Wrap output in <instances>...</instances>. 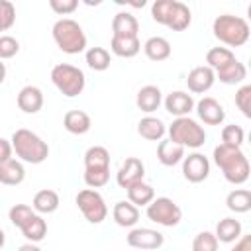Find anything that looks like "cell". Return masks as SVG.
<instances>
[{"label":"cell","mask_w":251,"mask_h":251,"mask_svg":"<svg viewBox=\"0 0 251 251\" xmlns=\"http://www.w3.org/2000/svg\"><path fill=\"white\" fill-rule=\"evenodd\" d=\"M214 163L224 173V178L231 184H243L249 178V161L241 147L220 143L214 149Z\"/></svg>","instance_id":"obj_1"},{"label":"cell","mask_w":251,"mask_h":251,"mask_svg":"<svg viewBox=\"0 0 251 251\" xmlns=\"http://www.w3.org/2000/svg\"><path fill=\"white\" fill-rule=\"evenodd\" d=\"M12 151L24 161V163H31V165H39L49 157V145L31 129H16L12 139Z\"/></svg>","instance_id":"obj_2"},{"label":"cell","mask_w":251,"mask_h":251,"mask_svg":"<svg viewBox=\"0 0 251 251\" xmlns=\"http://www.w3.org/2000/svg\"><path fill=\"white\" fill-rule=\"evenodd\" d=\"M212 31H214V37L226 43L227 47H241L249 41V35H251L249 24L243 18L231 16V14L218 16L212 24Z\"/></svg>","instance_id":"obj_3"},{"label":"cell","mask_w":251,"mask_h":251,"mask_svg":"<svg viewBox=\"0 0 251 251\" xmlns=\"http://www.w3.org/2000/svg\"><path fill=\"white\" fill-rule=\"evenodd\" d=\"M53 39L57 47L69 55H76L86 49V35L82 27L71 18H61L53 24Z\"/></svg>","instance_id":"obj_4"},{"label":"cell","mask_w":251,"mask_h":251,"mask_svg":"<svg viewBox=\"0 0 251 251\" xmlns=\"http://www.w3.org/2000/svg\"><path fill=\"white\" fill-rule=\"evenodd\" d=\"M167 131H169V139H171L173 143L180 145V147L198 149V147H202V145L206 143V131H204V127H202L196 120H192V118H188V116L176 118V120L169 126Z\"/></svg>","instance_id":"obj_5"},{"label":"cell","mask_w":251,"mask_h":251,"mask_svg":"<svg viewBox=\"0 0 251 251\" xmlns=\"http://www.w3.org/2000/svg\"><path fill=\"white\" fill-rule=\"evenodd\" d=\"M51 80L53 84L57 86V90L67 96V98H75L78 96L82 90H84V84H86V78H84V73L75 67V65H69V63H59L51 69Z\"/></svg>","instance_id":"obj_6"},{"label":"cell","mask_w":251,"mask_h":251,"mask_svg":"<svg viewBox=\"0 0 251 251\" xmlns=\"http://www.w3.org/2000/svg\"><path fill=\"white\" fill-rule=\"evenodd\" d=\"M147 218L159 226H165V227H173V226H178L180 220H182V210L176 202H173L171 198L167 196H161V198H153L149 204H147Z\"/></svg>","instance_id":"obj_7"},{"label":"cell","mask_w":251,"mask_h":251,"mask_svg":"<svg viewBox=\"0 0 251 251\" xmlns=\"http://www.w3.org/2000/svg\"><path fill=\"white\" fill-rule=\"evenodd\" d=\"M76 206L82 212V216L90 222V224H102L108 216V208L106 202L102 198L100 192H96L94 188H84L76 194Z\"/></svg>","instance_id":"obj_8"},{"label":"cell","mask_w":251,"mask_h":251,"mask_svg":"<svg viewBox=\"0 0 251 251\" xmlns=\"http://www.w3.org/2000/svg\"><path fill=\"white\" fill-rule=\"evenodd\" d=\"M182 175L188 182H202L210 175V161L202 153H190L182 159Z\"/></svg>","instance_id":"obj_9"},{"label":"cell","mask_w":251,"mask_h":251,"mask_svg":"<svg viewBox=\"0 0 251 251\" xmlns=\"http://www.w3.org/2000/svg\"><path fill=\"white\" fill-rule=\"evenodd\" d=\"M163 241V233L149 227H135L127 233V245L133 249H159Z\"/></svg>","instance_id":"obj_10"},{"label":"cell","mask_w":251,"mask_h":251,"mask_svg":"<svg viewBox=\"0 0 251 251\" xmlns=\"http://www.w3.org/2000/svg\"><path fill=\"white\" fill-rule=\"evenodd\" d=\"M143 175H145V167H143L141 159H137V157H127V159L122 163V167L118 169L116 180H118V184H120L122 188H127V186H131V184L143 180Z\"/></svg>","instance_id":"obj_11"},{"label":"cell","mask_w":251,"mask_h":251,"mask_svg":"<svg viewBox=\"0 0 251 251\" xmlns=\"http://www.w3.org/2000/svg\"><path fill=\"white\" fill-rule=\"evenodd\" d=\"M214 80H216V75L210 67L202 65V67H194L188 76H186V86L190 92L194 94H204L208 92L212 86H214Z\"/></svg>","instance_id":"obj_12"},{"label":"cell","mask_w":251,"mask_h":251,"mask_svg":"<svg viewBox=\"0 0 251 251\" xmlns=\"http://www.w3.org/2000/svg\"><path fill=\"white\" fill-rule=\"evenodd\" d=\"M196 114L208 126H220L226 120V112H224L222 104L216 98H212V96H204L196 104Z\"/></svg>","instance_id":"obj_13"},{"label":"cell","mask_w":251,"mask_h":251,"mask_svg":"<svg viewBox=\"0 0 251 251\" xmlns=\"http://www.w3.org/2000/svg\"><path fill=\"white\" fill-rule=\"evenodd\" d=\"M165 110L171 116L184 118V116H188L194 110V100H192V96L188 92L175 90V92L167 94V98H165Z\"/></svg>","instance_id":"obj_14"},{"label":"cell","mask_w":251,"mask_h":251,"mask_svg":"<svg viewBox=\"0 0 251 251\" xmlns=\"http://www.w3.org/2000/svg\"><path fill=\"white\" fill-rule=\"evenodd\" d=\"M139 22L129 12H118L112 20V37H137Z\"/></svg>","instance_id":"obj_15"},{"label":"cell","mask_w":251,"mask_h":251,"mask_svg":"<svg viewBox=\"0 0 251 251\" xmlns=\"http://www.w3.org/2000/svg\"><path fill=\"white\" fill-rule=\"evenodd\" d=\"M18 108L25 114H37L43 108V92L33 84L24 86L18 92Z\"/></svg>","instance_id":"obj_16"},{"label":"cell","mask_w":251,"mask_h":251,"mask_svg":"<svg viewBox=\"0 0 251 251\" xmlns=\"http://www.w3.org/2000/svg\"><path fill=\"white\" fill-rule=\"evenodd\" d=\"M161 102H163V96H161L159 86H155V84H147V86L139 88V92H137V96H135L137 108H139L141 112H147V114L155 112V110L161 106Z\"/></svg>","instance_id":"obj_17"},{"label":"cell","mask_w":251,"mask_h":251,"mask_svg":"<svg viewBox=\"0 0 251 251\" xmlns=\"http://www.w3.org/2000/svg\"><path fill=\"white\" fill-rule=\"evenodd\" d=\"M112 216H114V222L118 226H122V227H133L139 222V208L133 206L131 202L120 200V202H116V206L112 210Z\"/></svg>","instance_id":"obj_18"},{"label":"cell","mask_w":251,"mask_h":251,"mask_svg":"<svg viewBox=\"0 0 251 251\" xmlns=\"http://www.w3.org/2000/svg\"><path fill=\"white\" fill-rule=\"evenodd\" d=\"M137 133L143 137V139H149V141H161L163 135L167 133V127L163 124V120L155 118V116H145L139 120L137 124Z\"/></svg>","instance_id":"obj_19"},{"label":"cell","mask_w":251,"mask_h":251,"mask_svg":"<svg viewBox=\"0 0 251 251\" xmlns=\"http://www.w3.org/2000/svg\"><path fill=\"white\" fill-rule=\"evenodd\" d=\"M157 159L165 167H173L184 159V147L173 143L171 139H161L157 145Z\"/></svg>","instance_id":"obj_20"},{"label":"cell","mask_w":251,"mask_h":251,"mask_svg":"<svg viewBox=\"0 0 251 251\" xmlns=\"http://www.w3.org/2000/svg\"><path fill=\"white\" fill-rule=\"evenodd\" d=\"M25 178V169L20 161L16 159H8L4 163H0V182L6 186H16L22 184Z\"/></svg>","instance_id":"obj_21"},{"label":"cell","mask_w":251,"mask_h":251,"mask_svg":"<svg viewBox=\"0 0 251 251\" xmlns=\"http://www.w3.org/2000/svg\"><path fill=\"white\" fill-rule=\"evenodd\" d=\"M63 126L69 133H75V135H82L90 129L92 122H90V116L82 110H69L63 118Z\"/></svg>","instance_id":"obj_22"},{"label":"cell","mask_w":251,"mask_h":251,"mask_svg":"<svg viewBox=\"0 0 251 251\" xmlns=\"http://www.w3.org/2000/svg\"><path fill=\"white\" fill-rule=\"evenodd\" d=\"M214 75H216V78H220V82H224V84H239V82L247 76V69H245L243 63H239L237 59H233V61H229L227 65H224L222 69L214 71Z\"/></svg>","instance_id":"obj_23"},{"label":"cell","mask_w":251,"mask_h":251,"mask_svg":"<svg viewBox=\"0 0 251 251\" xmlns=\"http://www.w3.org/2000/svg\"><path fill=\"white\" fill-rule=\"evenodd\" d=\"M143 51L147 55V59L159 63V61H165L171 57V43L161 37V35H155V37H149L145 43H143Z\"/></svg>","instance_id":"obj_24"},{"label":"cell","mask_w":251,"mask_h":251,"mask_svg":"<svg viewBox=\"0 0 251 251\" xmlns=\"http://www.w3.org/2000/svg\"><path fill=\"white\" fill-rule=\"evenodd\" d=\"M24 237L29 241V243H39L45 239L47 235V222L39 216V214H33L29 220H25V224L20 227Z\"/></svg>","instance_id":"obj_25"},{"label":"cell","mask_w":251,"mask_h":251,"mask_svg":"<svg viewBox=\"0 0 251 251\" xmlns=\"http://www.w3.org/2000/svg\"><path fill=\"white\" fill-rule=\"evenodd\" d=\"M110 49L118 57L131 59L141 51V41H139V37H112Z\"/></svg>","instance_id":"obj_26"},{"label":"cell","mask_w":251,"mask_h":251,"mask_svg":"<svg viewBox=\"0 0 251 251\" xmlns=\"http://www.w3.org/2000/svg\"><path fill=\"white\" fill-rule=\"evenodd\" d=\"M31 208L37 214H53L59 208V194L51 188H43L33 196Z\"/></svg>","instance_id":"obj_27"},{"label":"cell","mask_w":251,"mask_h":251,"mask_svg":"<svg viewBox=\"0 0 251 251\" xmlns=\"http://www.w3.org/2000/svg\"><path fill=\"white\" fill-rule=\"evenodd\" d=\"M216 239L222 243H231L241 237V224L235 218H224L216 226Z\"/></svg>","instance_id":"obj_28"},{"label":"cell","mask_w":251,"mask_h":251,"mask_svg":"<svg viewBox=\"0 0 251 251\" xmlns=\"http://www.w3.org/2000/svg\"><path fill=\"white\" fill-rule=\"evenodd\" d=\"M126 190H127V202H131L133 206H147L155 198L153 186L147 184V182H143V180L127 186Z\"/></svg>","instance_id":"obj_29"},{"label":"cell","mask_w":251,"mask_h":251,"mask_svg":"<svg viewBox=\"0 0 251 251\" xmlns=\"http://www.w3.org/2000/svg\"><path fill=\"white\" fill-rule=\"evenodd\" d=\"M226 206L227 210L235 214H245L251 210V190L247 188H235L226 196Z\"/></svg>","instance_id":"obj_30"},{"label":"cell","mask_w":251,"mask_h":251,"mask_svg":"<svg viewBox=\"0 0 251 251\" xmlns=\"http://www.w3.org/2000/svg\"><path fill=\"white\" fill-rule=\"evenodd\" d=\"M192 22V14H190V8L182 2L176 0L175 8H173V14L167 22V27H171L173 31H184Z\"/></svg>","instance_id":"obj_31"},{"label":"cell","mask_w":251,"mask_h":251,"mask_svg":"<svg viewBox=\"0 0 251 251\" xmlns=\"http://www.w3.org/2000/svg\"><path fill=\"white\" fill-rule=\"evenodd\" d=\"M84 169H110V153L102 145H92L84 153Z\"/></svg>","instance_id":"obj_32"},{"label":"cell","mask_w":251,"mask_h":251,"mask_svg":"<svg viewBox=\"0 0 251 251\" xmlns=\"http://www.w3.org/2000/svg\"><path fill=\"white\" fill-rule=\"evenodd\" d=\"M233 59H235V55H233L231 49H227V47H212L206 53V67H210L212 71H218V69H222L224 65H227Z\"/></svg>","instance_id":"obj_33"},{"label":"cell","mask_w":251,"mask_h":251,"mask_svg":"<svg viewBox=\"0 0 251 251\" xmlns=\"http://www.w3.org/2000/svg\"><path fill=\"white\" fill-rule=\"evenodd\" d=\"M110 63H112L110 53L104 47H90L86 51V65L92 71H106L110 67Z\"/></svg>","instance_id":"obj_34"},{"label":"cell","mask_w":251,"mask_h":251,"mask_svg":"<svg viewBox=\"0 0 251 251\" xmlns=\"http://www.w3.org/2000/svg\"><path fill=\"white\" fill-rule=\"evenodd\" d=\"M175 4H176V0H157V2H153V6H151V18L157 24L167 25V22H169V18L173 14Z\"/></svg>","instance_id":"obj_35"},{"label":"cell","mask_w":251,"mask_h":251,"mask_svg":"<svg viewBox=\"0 0 251 251\" xmlns=\"http://www.w3.org/2000/svg\"><path fill=\"white\" fill-rule=\"evenodd\" d=\"M245 139V131L241 126H235V124H229L222 129V143L224 145H231V147H241Z\"/></svg>","instance_id":"obj_36"},{"label":"cell","mask_w":251,"mask_h":251,"mask_svg":"<svg viewBox=\"0 0 251 251\" xmlns=\"http://www.w3.org/2000/svg\"><path fill=\"white\" fill-rule=\"evenodd\" d=\"M110 180V169H84V182L88 188H100Z\"/></svg>","instance_id":"obj_37"},{"label":"cell","mask_w":251,"mask_h":251,"mask_svg":"<svg viewBox=\"0 0 251 251\" xmlns=\"http://www.w3.org/2000/svg\"><path fill=\"white\" fill-rule=\"evenodd\" d=\"M218 243L212 231H200L192 241V251H218Z\"/></svg>","instance_id":"obj_38"},{"label":"cell","mask_w":251,"mask_h":251,"mask_svg":"<svg viewBox=\"0 0 251 251\" xmlns=\"http://www.w3.org/2000/svg\"><path fill=\"white\" fill-rule=\"evenodd\" d=\"M33 214H35V212H33L31 206H27V204H16V206L10 208L8 218H10V222H12L16 227H22V226L25 224V220H29Z\"/></svg>","instance_id":"obj_39"},{"label":"cell","mask_w":251,"mask_h":251,"mask_svg":"<svg viewBox=\"0 0 251 251\" xmlns=\"http://www.w3.org/2000/svg\"><path fill=\"white\" fill-rule=\"evenodd\" d=\"M235 106L245 118H251V84H243L235 92Z\"/></svg>","instance_id":"obj_40"},{"label":"cell","mask_w":251,"mask_h":251,"mask_svg":"<svg viewBox=\"0 0 251 251\" xmlns=\"http://www.w3.org/2000/svg\"><path fill=\"white\" fill-rule=\"evenodd\" d=\"M16 22V8L8 0H0V31H6Z\"/></svg>","instance_id":"obj_41"},{"label":"cell","mask_w":251,"mask_h":251,"mask_svg":"<svg viewBox=\"0 0 251 251\" xmlns=\"http://www.w3.org/2000/svg\"><path fill=\"white\" fill-rule=\"evenodd\" d=\"M20 51V43L12 35H0V61L2 59H12Z\"/></svg>","instance_id":"obj_42"},{"label":"cell","mask_w":251,"mask_h":251,"mask_svg":"<svg viewBox=\"0 0 251 251\" xmlns=\"http://www.w3.org/2000/svg\"><path fill=\"white\" fill-rule=\"evenodd\" d=\"M49 6H51V10L55 14L69 16V14H73L78 8V2L76 0H49Z\"/></svg>","instance_id":"obj_43"},{"label":"cell","mask_w":251,"mask_h":251,"mask_svg":"<svg viewBox=\"0 0 251 251\" xmlns=\"http://www.w3.org/2000/svg\"><path fill=\"white\" fill-rule=\"evenodd\" d=\"M12 159V143L4 137H0V163Z\"/></svg>","instance_id":"obj_44"},{"label":"cell","mask_w":251,"mask_h":251,"mask_svg":"<svg viewBox=\"0 0 251 251\" xmlns=\"http://www.w3.org/2000/svg\"><path fill=\"white\" fill-rule=\"evenodd\" d=\"M231 251H251V235H241Z\"/></svg>","instance_id":"obj_45"},{"label":"cell","mask_w":251,"mask_h":251,"mask_svg":"<svg viewBox=\"0 0 251 251\" xmlns=\"http://www.w3.org/2000/svg\"><path fill=\"white\" fill-rule=\"evenodd\" d=\"M18 251H41V249H39L35 243H24V245H22Z\"/></svg>","instance_id":"obj_46"},{"label":"cell","mask_w":251,"mask_h":251,"mask_svg":"<svg viewBox=\"0 0 251 251\" xmlns=\"http://www.w3.org/2000/svg\"><path fill=\"white\" fill-rule=\"evenodd\" d=\"M4 78H6V65L0 61V84L4 82Z\"/></svg>","instance_id":"obj_47"},{"label":"cell","mask_w":251,"mask_h":251,"mask_svg":"<svg viewBox=\"0 0 251 251\" xmlns=\"http://www.w3.org/2000/svg\"><path fill=\"white\" fill-rule=\"evenodd\" d=\"M4 241H6V235H4V231L0 229V249L4 247Z\"/></svg>","instance_id":"obj_48"}]
</instances>
